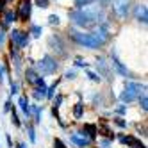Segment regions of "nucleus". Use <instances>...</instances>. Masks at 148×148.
<instances>
[{
    "label": "nucleus",
    "instance_id": "1",
    "mask_svg": "<svg viewBox=\"0 0 148 148\" xmlns=\"http://www.w3.org/2000/svg\"><path fill=\"white\" fill-rule=\"evenodd\" d=\"M68 34H70L73 43H77L79 47L91 48V50H100L102 47L107 45V41L111 39L109 20L103 22V23H100V25H97L93 30H89V32H82V30H77V29L70 27Z\"/></svg>",
    "mask_w": 148,
    "mask_h": 148
},
{
    "label": "nucleus",
    "instance_id": "2",
    "mask_svg": "<svg viewBox=\"0 0 148 148\" xmlns=\"http://www.w3.org/2000/svg\"><path fill=\"white\" fill-rule=\"evenodd\" d=\"M143 93H146V86L141 82H125V88L120 93V100L123 103H132L141 97Z\"/></svg>",
    "mask_w": 148,
    "mask_h": 148
},
{
    "label": "nucleus",
    "instance_id": "3",
    "mask_svg": "<svg viewBox=\"0 0 148 148\" xmlns=\"http://www.w3.org/2000/svg\"><path fill=\"white\" fill-rule=\"evenodd\" d=\"M39 75H54V73L59 70V61L56 57H52V56H43L38 62H34V66H32Z\"/></svg>",
    "mask_w": 148,
    "mask_h": 148
},
{
    "label": "nucleus",
    "instance_id": "4",
    "mask_svg": "<svg viewBox=\"0 0 148 148\" xmlns=\"http://www.w3.org/2000/svg\"><path fill=\"white\" fill-rule=\"evenodd\" d=\"M109 5H111L112 14L118 18L120 22H123V20H127L130 14L132 0H109Z\"/></svg>",
    "mask_w": 148,
    "mask_h": 148
},
{
    "label": "nucleus",
    "instance_id": "5",
    "mask_svg": "<svg viewBox=\"0 0 148 148\" xmlns=\"http://www.w3.org/2000/svg\"><path fill=\"white\" fill-rule=\"evenodd\" d=\"M7 36H9V45L14 47V48H18V50L27 48V47H29V43H30V34L27 32V30L13 29Z\"/></svg>",
    "mask_w": 148,
    "mask_h": 148
},
{
    "label": "nucleus",
    "instance_id": "6",
    "mask_svg": "<svg viewBox=\"0 0 148 148\" xmlns=\"http://www.w3.org/2000/svg\"><path fill=\"white\" fill-rule=\"evenodd\" d=\"M30 14H32V0H20L16 7L18 22H29Z\"/></svg>",
    "mask_w": 148,
    "mask_h": 148
},
{
    "label": "nucleus",
    "instance_id": "7",
    "mask_svg": "<svg viewBox=\"0 0 148 148\" xmlns=\"http://www.w3.org/2000/svg\"><path fill=\"white\" fill-rule=\"evenodd\" d=\"M48 47H50V50H54L56 56H59V57H66V56H68L64 41H62L61 36H57V34H52V36L48 38Z\"/></svg>",
    "mask_w": 148,
    "mask_h": 148
},
{
    "label": "nucleus",
    "instance_id": "8",
    "mask_svg": "<svg viewBox=\"0 0 148 148\" xmlns=\"http://www.w3.org/2000/svg\"><path fill=\"white\" fill-rule=\"evenodd\" d=\"M111 66L114 68V71L118 73V75H121V77H127V79H132L130 77V71H129V68H127L123 62L120 61V57H118V52H116L114 48L111 50Z\"/></svg>",
    "mask_w": 148,
    "mask_h": 148
},
{
    "label": "nucleus",
    "instance_id": "9",
    "mask_svg": "<svg viewBox=\"0 0 148 148\" xmlns=\"http://www.w3.org/2000/svg\"><path fill=\"white\" fill-rule=\"evenodd\" d=\"M132 16H134V20L137 23H141L143 27L146 25V22H148V7H146V4H132Z\"/></svg>",
    "mask_w": 148,
    "mask_h": 148
},
{
    "label": "nucleus",
    "instance_id": "10",
    "mask_svg": "<svg viewBox=\"0 0 148 148\" xmlns=\"http://www.w3.org/2000/svg\"><path fill=\"white\" fill-rule=\"evenodd\" d=\"M25 80H27L32 88H36V86H45V79L41 77L32 66H29V68L25 70Z\"/></svg>",
    "mask_w": 148,
    "mask_h": 148
},
{
    "label": "nucleus",
    "instance_id": "11",
    "mask_svg": "<svg viewBox=\"0 0 148 148\" xmlns=\"http://www.w3.org/2000/svg\"><path fill=\"white\" fill-rule=\"evenodd\" d=\"M97 71H98V77L100 79L103 77L105 80H111V77H112L111 75V70H109V62L105 61V57H102V56L97 59Z\"/></svg>",
    "mask_w": 148,
    "mask_h": 148
},
{
    "label": "nucleus",
    "instance_id": "12",
    "mask_svg": "<svg viewBox=\"0 0 148 148\" xmlns=\"http://www.w3.org/2000/svg\"><path fill=\"white\" fill-rule=\"evenodd\" d=\"M2 14H4V16H2V22H0V29H4V30H7L11 23L18 22L16 11H13V9H4V11H2Z\"/></svg>",
    "mask_w": 148,
    "mask_h": 148
},
{
    "label": "nucleus",
    "instance_id": "13",
    "mask_svg": "<svg viewBox=\"0 0 148 148\" xmlns=\"http://www.w3.org/2000/svg\"><path fill=\"white\" fill-rule=\"evenodd\" d=\"M80 136L84 137H88V139L95 141L97 139V136H98V125H95V123H84V127L79 130Z\"/></svg>",
    "mask_w": 148,
    "mask_h": 148
},
{
    "label": "nucleus",
    "instance_id": "14",
    "mask_svg": "<svg viewBox=\"0 0 148 148\" xmlns=\"http://www.w3.org/2000/svg\"><path fill=\"white\" fill-rule=\"evenodd\" d=\"M118 139H120V143H123V145H127V146H130V148H146V145L141 143L136 136H125V134H120Z\"/></svg>",
    "mask_w": 148,
    "mask_h": 148
},
{
    "label": "nucleus",
    "instance_id": "15",
    "mask_svg": "<svg viewBox=\"0 0 148 148\" xmlns=\"http://www.w3.org/2000/svg\"><path fill=\"white\" fill-rule=\"evenodd\" d=\"M70 141L73 143V145H77L79 148H86V146H89L93 141L91 139H88V137H84V136H80L79 132H73L71 136H70Z\"/></svg>",
    "mask_w": 148,
    "mask_h": 148
},
{
    "label": "nucleus",
    "instance_id": "16",
    "mask_svg": "<svg viewBox=\"0 0 148 148\" xmlns=\"http://www.w3.org/2000/svg\"><path fill=\"white\" fill-rule=\"evenodd\" d=\"M18 105H20V109H22L25 120H30V103H29V98L27 97H20L18 98Z\"/></svg>",
    "mask_w": 148,
    "mask_h": 148
},
{
    "label": "nucleus",
    "instance_id": "17",
    "mask_svg": "<svg viewBox=\"0 0 148 148\" xmlns=\"http://www.w3.org/2000/svg\"><path fill=\"white\" fill-rule=\"evenodd\" d=\"M93 2H98V4H102V5H105V7L109 5V0H73V5L79 9V7H84V5H89V4H93Z\"/></svg>",
    "mask_w": 148,
    "mask_h": 148
},
{
    "label": "nucleus",
    "instance_id": "18",
    "mask_svg": "<svg viewBox=\"0 0 148 148\" xmlns=\"http://www.w3.org/2000/svg\"><path fill=\"white\" fill-rule=\"evenodd\" d=\"M41 105H38V103H32L30 105V116H32V120H34V123L38 125V123H41Z\"/></svg>",
    "mask_w": 148,
    "mask_h": 148
},
{
    "label": "nucleus",
    "instance_id": "19",
    "mask_svg": "<svg viewBox=\"0 0 148 148\" xmlns=\"http://www.w3.org/2000/svg\"><path fill=\"white\" fill-rule=\"evenodd\" d=\"M32 97H34V100H43L45 97H47V84L45 86H36L34 89H32Z\"/></svg>",
    "mask_w": 148,
    "mask_h": 148
},
{
    "label": "nucleus",
    "instance_id": "20",
    "mask_svg": "<svg viewBox=\"0 0 148 148\" xmlns=\"http://www.w3.org/2000/svg\"><path fill=\"white\" fill-rule=\"evenodd\" d=\"M59 82H61V79H56V80L47 88V97H45V98H48V100L54 98V95H56V91H57V88H59Z\"/></svg>",
    "mask_w": 148,
    "mask_h": 148
},
{
    "label": "nucleus",
    "instance_id": "21",
    "mask_svg": "<svg viewBox=\"0 0 148 148\" xmlns=\"http://www.w3.org/2000/svg\"><path fill=\"white\" fill-rule=\"evenodd\" d=\"M27 32H29L30 36H32V38H39L41 34H43V27H41V25H36V23H32V25L29 27Z\"/></svg>",
    "mask_w": 148,
    "mask_h": 148
},
{
    "label": "nucleus",
    "instance_id": "22",
    "mask_svg": "<svg viewBox=\"0 0 148 148\" xmlns=\"http://www.w3.org/2000/svg\"><path fill=\"white\" fill-rule=\"evenodd\" d=\"M82 114H84V103L79 102V103H75V107H73V118H75V120H80Z\"/></svg>",
    "mask_w": 148,
    "mask_h": 148
},
{
    "label": "nucleus",
    "instance_id": "23",
    "mask_svg": "<svg viewBox=\"0 0 148 148\" xmlns=\"http://www.w3.org/2000/svg\"><path fill=\"white\" fill-rule=\"evenodd\" d=\"M137 100H139V107L143 109V112H146L148 111V97H146V93H143Z\"/></svg>",
    "mask_w": 148,
    "mask_h": 148
},
{
    "label": "nucleus",
    "instance_id": "24",
    "mask_svg": "<svg viewBox=\"0 0 148 148\" xmlns=\"http://www.w3.org/2000/svg\"><path fill=\"white\" fill-rule=\"evenodd\" d=\"M9 112H11V121L14 123V127H18V129H20V127H22V121H20V118H18L16 109H14V107H11V111H9Z\"/></svg>",
    "mask_w": 148,
    "mask_h": 148
},
{
    "label": "nucleus",
    "instance_id": "25",
    "mask_svg": "<svg viewBox=\"0 0 148 148\" xmlns=\"http://www.w3.org/2000/svg\"><path fill=\"white\" fill-rule=\"evenodd\" d=\"M27 132H29V141L30 143H36V130L32 125H27Z\"/></svg>",
    "mask_w": 148,
    "mask_h": 148
},
{
    "label": "nucleus",
    "instance_id": "26",
    "mask_svg": "<svg viewBox=\"0 0 148 148\" xmlns=\"http://www.w3.org/2000/svg\"><path fill=\"white\" fill-rule=\"evenodd\" d=\"M50 2H52V0H34V5L39 7V9H47L50 5Z\"/></svg>",
    "mask_w": 148,
    "mask_h": 148
},
{
    "label": "nucleus",
    "instance_id": "27",
    "mask_svg": "<svg viewBox=\"0 0 148 148\" xmlns=\"http://www.w3.org/2000/svg\"><path fill=\"white\" fill-rule=\"evenodd\" d=\"M7 75H9V73H7V70H5V66H4V62H0V84L5 80Z\"/></svg>",
    "mask_w": 148,
    "mask_h": 148
},
{
    "label": "nucleus",
    "instance_id": "28",
    "mask_svg": "<svg viewBox=\"0 0 148 148\" xmlns=\"http://www.w3.org/2000/svg\"><path fill=\"white\" fill-rule=\"evenodd\" d=\"M64 79H66V80H75V79H77V71H75V70H68V71L64 73Z\"/></svg>",
    "mask_w": 148,
    "mask_h": 148
},
{
    "label": "nucleus",
    "instance_id": "29",
    "mask_svg": "<svg viewBox=\"0 0 148 148\" xmlns=\"http://www.w3.org/2000/svg\"><path fill=\"white\" fill-rule=\"evenodd\" d=\"M62 100H64V97H62V95H57V97L54 98V103H52V107H61V103H62Z\"/></svg>",
    "mask_w": 148,
    "mask_h": 148
},
{
    "label": "nucleus",
    "instance_id": "30",
    "mask_svg": "<svg viewBox=\"0 0 148 148\" xmlns=\"http://www.w3.org/2000/svg\"><path fill=\"white\" fill-rule=\"evenodd\" d=\"M48 23H50L52 27H54V25H59V16H57V14H50V16H48Z\"/></svg>",
    "mask_w": 148,
    "mask_h": 148
},
{
    "label": "nucleus",
    "instance_id": "31",
    "mask_svg": "<svg viewBox=\"0 0 148 148\" xmlns=\"http://www.w3.org/2000/svg\"><path fill=\"white\" fill-rule=\"evenodd\" d=\"M88 77L93 80V82H100L102 79L98 77V73H95V71H91V70H88Z\"/></svg>",
    "mask_w": 148,
    "mask_h": 148
},
{
    "label": "nucleus",
    "instance_id": "32",
    "mask_svg": "<svg viewBox=\"0 0 148 148\" xmlns=\"http://www.w3.org/2000/svg\"><path fill=\"white\" fill-rule=\"evenodd\" d=\"M75 66L77 68H88V62L84 61V59H80V57H77L75 59Z\"/></svg>",
    "mask_w": 148,
    "mask_h": 148
},
{
    "label": "nucleus",
    "instance_id": "33",
    "mask_svg": "<svg viewBox=\"0 0 148 148\" xmlns=\"http://www.w3.org/2000/svg\"><path fill=\"white\" fill-rule=\"evenodd\" d=\"M112 121H114L116 125H118V127H121V129H127V121H125L123 118H114Z\"/></svg>",
    "mask_w": 148,
    "mask_h": 148
},
{
    "label": "nucleus",
    "instance_id": "34",
    "mask_svg": "<svg viewBox=\"0 0 148 148\" xmlns=\"http://www.w3.org/2000/svg\"><path fill=\"white\" fill-rule=\"evenodd\" d=\"M54 148H68L64 143H62L61 139H59V137H56V139H54Z\"/></svg>",
    "mask_w": 148,
    "mask_h": 148
},
{
    "label": "nucleus",
    "instance_id": "35",
    "mask_svg": "<svg viewBox=\"0 0 148 148\" xmlns=\"http://www.w3.org/2000/svg\"><path fill=\"white\" fill-rule=\"evenodd\" d=\"M116 114H127V105H118V107L114 109Z\"/></svg>",
    "mask_w": 148,
    "mask_h": 148
},
{
    "label": "nucleus",
    "instance_id": "36",
    "mask_svg": "<svg viewBox=\"0 0 148 148\" xmlns=\"http://www.w3.org/2000/svg\"><path fill=\"white\" fill-rule=\"evenodd\" d=\"M5 30L4 29H0V47H4V43H5Z\"/></svg>",
    "mask_w": 148,
    "mask_h": 148
},
{
    "label": "nucleus",
    "instance_id": "37",
    "mask_svg": "<svg viewBox=\"0 0 148 148\" xmlns=\"http://www.w3.org/2000/svg\"><path fill=\"white\" fill-rule=\"evenodd\" d=\"M9 93H11V97L18 93V84H16V82H13V80H11V91H9Z\"/></svg>",
    "mask_w": 148,
    "mask_h": 148
},
{
    "label": "nucleus",
    "instance_id": "38",
    "mask_svg": "<svg viewBox=\"0 0 148 148\" xmlns=\"http://www.w3.org/2000/svg\"><path fill=\"white\" fill-rule=\"evenodd\" d=\"M9 2H11V0H0V13H2V11H4V9H7L5 5H7Z\"/></svg>",
    "mask_w": 148,
    "mask_h": 148
},
{
    "label": "nucleus",
    "instance_id": "39",
    "mask_svg": "<svg viewBox=\"0 0 148 148\" xmlns=\"http://www.w3.org/2000/svg\"><path fill=\"white\" fill-rule=\"evenodd\" d=\"M11 107H13V105H11V100H7V102L4 103V112H9V111H11Z\"/></svg>",
    "mask_w": 148,
    "mask_h": 148
},
{
    "label": "nucleus",
    "instance_id": "40",
    "mask_svg": "<svg viewBox=\"0 0 148 148\" xmlns=\"http://www.w3.org/2000/svg\"><path fill=\"white\" fill-rule=\"evenodd\" d=\"M5 139H7V145H9V148H13V137L9 136V134H5Z\"/></svg>",
    "mask_w": 148,
    "mask_h": 148
},
{
    "label": "nucleus",
    "instance_id": "41",
    "mask_svg": "<svg viewBox=\"0 0 148 148\" xmlns=\"http://www.w3.org/2000/svg\"><path fill=\"white\" fill-rule=\"evenodd\" d=\"M100 145H102V146H103V148H105V146H109V145H111V141H109V139H105V141H102V143H100Z\"/></svg>",
    "mask_w": 148,
    "mask_h": 148
},
{
    "label": "nucleus",
    "instance_id": "42",
    "mask_svg": "<svg viewBox=\"0 0 148 148\" xmlns=\"http://www.w3.org/2000/svg\"><path fill=\"white\" fill-rule=\"evenodd\" d=\"M18 148H27V145L25 143H18Z\"/></svg>",
    "mask_w": 148,
    "mask_h": 148
},
{
    "label": "nucleus",
    "instance_id": "43",
    "mask_svg": "<svg viewBox=\"0 0 148 148\" xmlns=\"http://www.w3.org/2000/svg\"><path fill=\"white\" fill-rule=\"evenodd\" d=\"M56 2H57V0H56Z\"/></svg>",
    "mask_w": 148,
    "mask_h": 148
}]
</instances>
